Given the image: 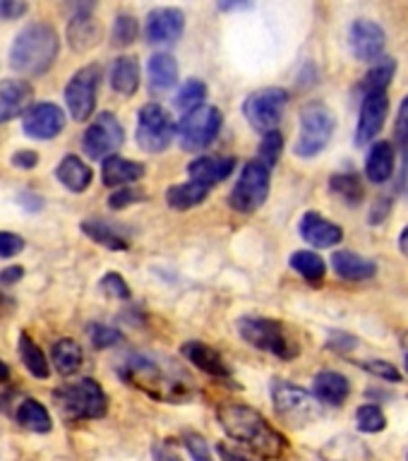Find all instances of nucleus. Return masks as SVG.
<instances>
[{
  "mask_svg": "<svg viewBox=\"0 0 408 461\" xmlns=\"http://www.w3.org/2000/svg\"><path fill=\"white\" fill-rule=\"evenodd\" d=\"M121 377L132 387L142 389L151 399L168 403L187 402L195 394L193 380L168 360L150 358V356H132L121 366Z\"/></svg>",
  "mask_w": 408,
  "mask_h": 461,
  "instance_id": "obj_1",
  "label": "nucleus"
},
{
  "mask_svg": "<svg viewBox=\"0 0 408 461\" xmlns=\"http://www.w3.org/2000/svg\"><path fill=\"white\" fill-rule=\"evenodd\" d=\"M216 418L229 438L265 459H279L281 454L286 452V439L267 423L259 411L250 409L245 403H222L216 409Z\"/></svg>",
  "mask_w": 408,
  "mask_h": 461,
  "instance_id": "obj_2",
  "label": "nucleus"
},
{
  "mask_svg": "<svg viewBox=\"0 0 408 461\" xmlns=\"http://www.w3.org/2000/svg\"><path fill=\"white\" fill-rule=\"evenodd\" d=\"M58 50H60V39L56 29L46 22H32L13 41L10 65L24 77H39L56 63Z\"/></svg>",
  "mask_w": 408,
  "mask_h": 461,
  "instance_id": "obj_3",
  "label": "nucleus"
},
{
  "mask_svg": "<svg viewBox=\"0 0 408 461\" xmlns=\"http://www.w3.org/2000/svg\"><path fill=\"white\" fill-rule=\"evenodd\" d=\"M53 402L58 411L63 413L68 420H89V418L106 416L108 411V396L99 382L92 377H82V380L63 384L53 392Z\"/></svg>",
  "mask_w": 408,
  "mask_h": 461,
  "instance_id": "obj_4",
  "label": "nucleus"
},
{
  "mask_svg": "<svg viewBox=\"0 0 408 461\" xmlns=\"http://www.w3.org/2000/svg\"><path fill=\"white\" fill-rule=\"evenodd\" d=\"M272 403L277 416L291 428H305L322 416V403L308 389L298 387L294 382L277 380L272 384Z\"/></svg>",
  "mask_w": 408,
  "mask_h": 461,
  "instance_id": "obj_5",
  "label": "nucleus"
},
{
  "mask_svg": "<svg viewBox=\"0 0 408 461\" xmlns=\"http://www.w3.org/2000/svg\"><path fill=\"white\" fill-rule=\"evenodd\" d=\"M334 128H337V118L327 104L322 101L305 104L301 111V135L295 142V154L301 158L317 157L320 151L327 149Z\"/></svg>",
  "mask_w": 408,
  "mask_h": 461,
  "instance_id": "obj_6",
  "label": "nucleus"
},
{
  "mask_svg": "<svg viewBox=\"0 0 408 461\" xmlns=\"http://www.w3.org/2000/svg\"><path fill=\"white\" fill-rule=\"evenodd\" d=\"M238 331L240 337L259 351L274 353L284 360H291L298 356V346L291 341V337L284 330V324L269 317H240L238 320Z\"/></svg>",
  "mask_w": 408,
  "mask_h": 461,
  "instance_id": "obj_7",
  "label": "nucleus"
},
{
  "mask_svg": "<svg viewBox=\"0 0 408 461\" xmlns=\"http://www.w3.org/2000/svg\"><path fill=\"white\" fill-rule=\"evenodd\" d=\"M178 135L176 122L171 121V115L164 106L159 104H144L137 115V144L140 149L150 151V154H161L168 149L173 142V137Z\"/></svg>",
  "mask_w": 408,
  "mask_h": 461,
  "instance_id": "obj_8",
  "label": "nucleus"
},
{
  "mask_svg": "<svg viewBox=\"0 0 408 461\" xmlns=\"http://www.w3.org/2000/svg\"><path fill=\"white\" fill-rule=\"evenodd\" d=\"M267 194H269V166L262 164L259 158H252L245 164L240 178L233 185L229 204L240 214H252L265 204Z\"/></svg>",
  "mask_w": 408,
  "mask_h": 461,
  "instance_id": "obj_9",
  "label": "nucleus"
},
{
  "mask_svg": "<svg viewBox=\"0 0 408 461\" xmlns=\"http://www.w3.org/2000/svg\"><path fill=\"white\" fill-rule=\"evenodd\" d=\"M288 106V92L279 86H267L259 92H252L243 101V113L252 128L259 132H274L277 125L284 118V111Z\"/></svg>",
  "mask_w": 408,
  "mask_h": 461,
  "instance_id": "obj_10",
  "label": "nucleus"
},
{
  "mask_svg": "<svg viewBox=\"0 0 408 461\" xmlns=\"http://www.w3.org/2000/svg\"><path fill=\"white\" fill-rule=\"evenodd\" d=\"M223 115L219 108L202 106L193 113H186L178 122L180 147L186 151H200L214 142V137L222 130Z\"/></svg>",
  "mask_w": 408,
  "mask_h": 461,
  "instance_id": "obj_11",
  "label": "nucleus"
},
{
  "mask_svg": "<svg viewBox=\"0 0 408 461\" xmlns=\"http://www.w3.org/2000/svg\"><path fill=\"white\" fill-rule=\"evenodd\" d=\"M101 85V68L99 65H85L70 77L65 86V104L68 111L77 122L86 121L96 108V94Z\"/></svg>",
  "mask_w": 408,
  "mask_h": 461,
  "instance_id": "obj_12",
  "label": "nucleus"
},
{
  "mask_svg": "<svg viewBox=\"0 0 408 461\" xmlns=\"http://www.w3.org/2000/svg\"><path fill=\"white\" fill-rule=\"evenodd\" d=\"M122 125L118 122L113 113H99L92 121V125L85 130V135H82V149L89 158L94 161H106V158L115 157V151L121 149L122 144Z\"/></svg>",
  "mask_w": 408,
  "mask_h": 461,
  "instance_id": "obj_13",
  "label": "nucleus"
},
{
  "mask_svg": "<svg viewBox=\"0 0 408 461\" xmlns=\"http://www.w3.org/2000/svg\"><path fill=\"white\" fill-rule=\"evenodd\" d=\"M349 43H351L353 56L366 63H373L382 58L385 46H387V34L385 29L373 20H356L349 29Z\"/></svg>",
  "mask_w": 408,
  "mask_h": 461,
  "instance_id": "obj_14",
  "label": "nucleus"
},
{
  "mask_svg": "<svg viewBox=\"0 0 408 461\" xmlns=\"http://www.w3.org/2000/svg\"><path fill=\"white\" fill-rule=\"evenodd\" d=\"M65 128V113L63 108L56 104H36L32 106L24 118H22V130L24 135L32 140H53L63 132Z\"/></svg>",
  "mask_w": 408,
  "mask_h": 461,
  "instance_id": "obj_15",
  "label": "nucleus"
},
{
  "mask_svg": "<svg viewBox=\"0 0 408 461\" xmlns=\"http://www.w3.org/2000/svg\"><path fill=\"white\" fill-rule=\"evenodd\" d=\"M389 111V96L387 92H373L363 96L358 115V130H356V144L366 147L367 142H373L375 137L380 135L385 118Z\"/></svg>",
  "mask_w": 408,
  "mask_h": 461,
  "instance_id": "obj_16",
  "label": "nucleus"
},
{
  "mask_svg": "<svg viewBox=\"0 0 408 461\" xmlns=\"http://www.w3.org/2000/svg\"><path fill=\"white\" fill-rule=\"evenodd\" d=\"M186 29V13L178 7H157L147 14L144 36L150 43H171Z\"/></svg>",
  "mask_w": 408,
  "mask_h": 461,
  "instance_id": "obj_17",
  "label": "nucleus"
},
{
  "mask_svg": "<svg viewBox=\"0 0 408 461\" xmlns=\"http://www.w3.org/2000/svg\"><path fill=\"white\" fill-rule=\"evenodd\" d=\"M34 86L27 79H0V125L32 111Z\"/></svg>",
  "mask_w": 408,
  "mask_h": 461,
  "instance_id": "obj_18",
  "label": "nucleus"
},
{
  "mask_svg": "<svg viewBox=\"0 0 408 461\" xmlns=\"http://www.w3.org/2000/svg\"><path fill=\"white\" fill-rule=\"evenodd\" d=\"M301 238L305 243H310L313 248H334L344 240V230L341 226L330 219H324L320 212H308V214H303L301 219Z\"/></svg>",
  "mask_w": 408,
  "mask_h": 461,
  "instance_id": "obj_19",
  "label": "nucleus"
},
{
  "mask_svg": "<svg viewBox=\"0 0 408 461\" xmlns=\"http://www.w3.org/2000/svg\"><path fill=\"white\" fill-rule=\"evenodd\" d=\"M320 459L322 461H373V452L367 449L363 439L356 435L341 432L327 439L320 449Z\"/></svg>",
  "mask_w": 408,
  "mask_h": 461,
  "instance_id": "obj_20",
  "label": "nucleus"
},
{
  "mask_svg": "<svg viewBox=\"0 0 408 461\" xmlns=\"http://www.w3.org/2000/svg\"><path fill=\"white\" fill-rule=\"evenodd\" d=\"M233 168H236V157H197L190 161L187 173L193 183L209 187L229 178Z\"/></svg>",
  "mask_w": 408,
  "mask_h": 461,
  "instance_id": "obj_21",
  "label": "nucleus"
},
{
  "mask_svg": "<svg viewBox=\"0 0 408 461\" xmlns=\"http://www.w3.org/2000/svg\"><path fill=\"white\" fill-rule=\"evenodd\" d=\"M180 351H183V356H186L195 367H200L202 373L231 380V367L226 366V360L222 358V353L216 351V348H212V346L202 344V341H187V344H183Z\"/></svg>",
  "mask_w": 408,
  "mask_h": 461,
  "instance_id": "obj_22",
  "label": "nucleus"
},
{
  "mask_svg": "<svg viewBox=\"0 0 408 461\" xmlns=\"http://www.w3.org/2000/svg\"><path fill=\"white\" fill-rule=\"evenodd\" d=\"M331 269H334L341 279L366 281L373 279L375 272H377V265H375L373 259L358 255V252L337 250L331 255Z\"/></svg>",
  "mask_w": 408,
  "mask_h": 461,
  "instance_id": "obj_23",
  "label": "nucleus"
},
{
  "mask_svg": "<svg viewBox=\"0 0 408 461\" xmlns=\"http://www.w3.org/2000/svg\"><path fill=\"white\" fill-rule=\"evenodd\" d=\"M92 7H79V13H75L70 17V24H68V41L75 50H86L96 46L101 36V29L96 24L92 14H89Z\"/></svg>",
  "mask_w": 408,
  "mask_h": 461,
  "instance_id": "obj_24",
  "label": "nucleus"
},
{
  "mask_svg": "<svg viewBox=\"0 0 408 461\" xmlns=\"http://www.w3.org/2000/svg\"><path fill=\"white\" fill-rule=\"evenodd\" d=\"M144 164L140 161H130V158L122 157H111L104 161L101 166V180H104V185L108 187H121V185H130V183H135L144 176Z\"/></svg>",
  "mask_w": 408,
  "mask_h": 461,
  "instance_id": "obj_25",
  "label": "nucleus"
},
{
  "mask_svg": "<svg viewBox=\"0 0 408 461\" xmlns=\"http://www.w3.org/2000/svg\"><path fill=\"white\" fill-rule=\"evenodd\" d=\"M82 230L85 236H89L94 243L104 245L108 250L122 252L130 248V238L125 230H121L115 223H108L104 219H86L82 221Z\"/></svg>",
  "mask_w": 408,
  "mask_h": 461,
  "instance_id": "obj_26",
  "label": "nucleus"
},
{
  "mask_svg": "<svg viewBox=\"0 0 408 461\" xmlns=\"http://www.w3.org/2000/svg\"><path fill=\"white\" fill-rule=\"evenodd\" d=\"M147 75L151 92H168L178 82V63L171 53H154L147 63Z\"/></svg>",
  "mask_w": 408,
  "mask_h": 461,
  "instance_id": "obj_27",
  "label": "nucleus"
},
{
  "mask_svg": "<svg viewBox=\"0 0 408 461\" xmlns=\"http://www.w3.org/2000/svg\"><path fill=\"white\" fill-rule=\"evenodd\" d=\"M396 166V154L394 147L389 142H375L367 151L366 158V176L373 183H387L392 178Z\"/></svg>",
  "mask_w": 408,
  "mask_h": 461,
  "instance_id": "obj_28",
  "label": "nucleus"
},
{
  "mask_svg": "<svg viewBox=\"0 0 408 461\" xmlns=\"http://www.w3.org/2000/svg\"><path fill=\"white\" fill-rule=\"evenodd\" d=\"M315 396L322 403H331V406H341L351 394V384L341 373L334 370H322L315 375Z\"/></svg>",
  "mask_w": 408,
  "mask_h": 461,
  "instance_id": "obj_29",
  "label": "nucleus"
},
{
  "mask_svg": "<svg viewBox=\"0 0 408 461\" xmlns=\"http://www.w3.org/2000/svg\"><path fill=\"white\" fill-rule=\"evenodd\" d=\"M56 178L60 180V185L68 187L70 193H85L86 187L92 185V168L82 161L75 154H68V157L58 164Z\"/></svg>",
  "mask_w": 408,
  "mask_h": 461,
  "instance_id": "obj_30",
  "label": "nucleus"
},
{
  "mask_svg": "<svg viewBox=\"0 0 408 461\" xmlns=\"http://www.w3.org/2000/svg\"><path fill=\"white\" fill-rule=\"evenodd\" d=\"M111 86L121 96H132L140 86V63L132 56H118L111 65Z\"/></svg>",
  "mask_w": 408,
  "mask_h": 461,
  "instance_id": "obj_31",
  "label": "nucleus"
},
{
  "mask_svg": "<svg viewBox=\"0 0 408 461\" xmlns=\"http://www.w3.org/2000/svg\"><path fill=\"white\" fill-rule=\"evenodd\" d=\"M209 187L200 185V183H180V185H171L166 190V202L168 207L176 212H187V209L197 207L202 202L207 200Z\"/></svg>",
  "mask_w": 408,
  "mask_h": 461,
  "instance_id": "obj_32",
  "label": "nucleus"
},
{
  "mask_svg": "<svg viewBox=\"0 0 408 461\" xmlns=\"http://www.w3.org/2000/svg\"><path fill=\"white\" fill-rule=\"evenodd\" d=\"M50 358H53V366L60 375H75L82 366V348H79L77 341H72V339H58L53 348H50Z\"/></svg>",
  "mask_w": 408,
  "mask_h": 461,
  "instance_id": "obj_33",
  "label": "nucleus"
},
{
  "mask_svg": "<svg viewBox=\"0 0 408 461\" xmlns=\"http://www.w3.org/2000/svg\"><path fill=\"white\" fill-rule=\"evenodd\" d=\"M14 420L32 432H49L50 425H53L46 406L41 402H36V399H24L14 411Z\"/></svg>",
  "mask_w": 408,
  "mask_h": 461,
  "instance_id": "obj_34",
  "label": "nucleus"
},
{
  "mask_svg": "<svg viewBox=\"0 0 408 461\" xmlns=\"http://www.w3.org/2000/svg\"><path fill=\"white\" fill-rule=\"evenodd\" d=\"M20 358L29 373L39 377V380H46L50 375L49 360H46L43 351L36 346V341L29 334H20Z\"/></svg>",
  "mask_w": 408,
  "mask_h": 461,
  "instance_id": "obj_35",
  "label": "nucleus"
},
{
  "mask_svg": "<svg viewBox=\"0 0 408 461\" xmlns=\"http://www.w3.org/2000/svg\"><path fill=\"white\" fill-rule=\"evenodd\" d=\"M291 267L301 274L303 279L313 281V284L322 281L324 274H327V262L313 250L294 252V255H291Z\"/></svg>",
  "mask_w": 408,
  "mask_h": 461,
  "instance_id": "obj_36",
  "label": "nucleus"
},
{
  "mask_svg": "<svg viewBox=\"0 0 408 461\" xmlns=\"http://www.w3.org/2000/svg\"><path fill=\"white\" fill-rule=\"evenodd\" d=\"M396 72V60L394 58H382L380 63L373 65L370 72L363 79V92L373 94V92H387V86L392 85V77ZM363 94V96H366Z\"/></svg>",
  "mask_w": 408,
  "mask_h": 461,
  "instance_id": "obj_37",
  "label": "nucleus"
},
{
  "mask_svg": "<svg viewBox=\"0 0 408 461\" xmlns=\"http://www.w3.org/2000/svg\"><path fill=\"white\" fill-rule=\"evenodd\" d=\"M204 99H207V85L202 79H187L176 94V108L183 111V115L193 113V111L202 108Z\"/></svg>",
  "mask_w": 408,
  "mask_h": 461,
  "instance_id": "obj_38",
  "label": "nucleus"
},
{
  "mask_svg": "<svg viewBox=\"0 0 408 461\" xmlns=\"http://www.w3.org/2000/svg\"><path fill=\"white\" fill-rule=\"evenodd\" d=\"M330 190L349 204H358L363 200V183L356 173H337L330 178Z\"/></svg>",
  "mask_w": 408,
  "mask_h": 461,
  "instance_id": "obj_39",
  "label": "nucleus"
},
{
  "mask_svg": "<svg viewBox=\"0 0 408 461\" xmlns=\"http://www.w3.org/2000/svg\"><path fill=\"white\" fill-rule=\"evenodd\" d=\"M356 423L363 432H380L385 430V425H387V418L382 413L380 406H375V403H366V406H360L356 411Z\"/></svg>",
  "mask_w": 408,
  "mask_h": 461,
  "instance_id": "obj_40",
  "label": "nucleus"
},
{
  "mask_svg": "<svg viewBox=\"0 0 408 461\" xmlns=\"http://www.w3.org/2000/svg\"><path fill=\"white\" fill-rule=\"evenodd\" d=\"M281 151H284V137H281L279 130H274V132H267V135L262 137V142H259L258 149V158L262 164L272 168V166L279 161Z\"/></svg>",
  "mask_w": 408,
  "mask_h": 461,
  "instance_id": "obj_41",
  "label": "nucleus"
},
{
  "mask_svg": "<svg viewBox=\"0 0 408 461\" xmlns=\"http://www.w3.org/2000/svg\"><path fill=\"white\" fill-rule=\"evenodd\" d=\"M137 34H140V27H137V20L132 14H118L113 22V32H111V39H113L115 46H130L135 41Z\"/></svg>",
  "mask_w": 408,
  "mask_h": 461,
  "instance_id": "obj_42",
  "label": "nucleus"
},
{
  "mask_svg": "<svg viewBox=\"0 0 408 461\" xmlns=\"http://www.w3.org/2000/svg\"><path fill=\"white\" fill-rule=\"evenodd\" d=\"M89 339L96 348H111V346L121 344L122 334L115 327H106V324H89Z\"/></svg>",
  "mask_w": 408,
  "mask_h": 461,
  "instance_id": "obj_43",
  "label": "nucleus"
},
{
  "mask_svg": "<svg viewBox=\"0 0 408 461\" xmlns=\"http://www.w3.org/2000/svg\"><path fill=\"white\" fill-rule=\"evenodd\" d=\"M101 288H104V294H108L111 298H118V301H128L130 298L128 281L122 279L121 274H115V272L104 274V279H101Z\"/></svg>",
  "mask_w": 408,
  "mask_h": 461,
  "instance_id": "obj_44",
  "label": "nucleus"
},
{
  "mask_svg": "<svg viewBox=\"0 0 408 461\" xmlns=\"http://www.w3.org/2000/svg\"><path fill=\"white\" fill-rule=\"evenodd\" d=\"M358 366L367 373H373L375 377H380V380H389V382H399L402 380V375L396 370L392 363L387 360H358Z\"/></svg>",
  "mask_w": 408,
  "mask_h": 461,
  "instance_id": "obj_45",
  "label": "nucleus"
},
{
  "mask_svg": "<svg viewBox=\"0 0 408 461\" xmlns=\"http://www.w3.org/2000/svg\"><path fill=\"white\" fill-rule=\"evenodd\" d=\"M183 442H186L187 452L193 456V461H214L212 459V452H209L207 439L197 435V432H186L183 435Z\"/></svg>",
  "mask_w": 408,
  "mask_h": 461,
  "instance_id": "obj_46",
  "label": "nucleus"
},
{
  "mask_svg": "<svg viewBox=\"0 0 408 461\" xmlns=\"http://www.w3.org/2000/svg\"><path fill=\"white\" fill-rule=\"evenodd\" d=\"M24 250V238L10 230H0V258H14Z\"/></svg>",
  "mask_w": 408,
  "mask_h": 461,
  "instance_id": "obj_47",
  "label": "nucleus"
},
{
  "mask_svg": "<svg viewBox=\"0 0 408 461\" xmlns=\"http://www.w3.org/2000/svg\"><path fill=\"white\" fill-rule=\"evenodd\" d=\"M144 200L142 190H135V187H122V190H115L111 197H108V207L111 209H122L132 204V202Z\"/></svg>",
  "mask_w": 408,
  "mask_h": 461,
  "instance_id": "obj_48",
  "label": "nucleus"
},
{
  "mask_svg": "<svg viewBox=\"0 0 408 461\" xmlns=\"http://www.w3.org/2000/svg\"><path fill=\"white\" fill-rule=\"evenodd\" d=\"M394 140L402 144V147H406L408 144V94H406V99L402 101V106H399V115H396Z\"/></svg>",
  "mask_w": 408,
  "mask_h": 461,
  "instance_id": "obj_49",
  "label": "nucleus"
},
{
  "mask_svg": "<svg viewBox=\"0 0 408 461\" xmlns=\"http://www.w3.org/2000/svg\"><path fill=\"white\" fill-rule=\"evenodd\" d=\"M27 10V3H20V0H0V17H3V20H17V17H22Z\"/></svg>",
  "mask_w": 408,
  "mask_h": 461,
  "instance_id": "obj_50",
  "label": "nucleus"
},
{
  "mask_svg": "<svg viewBox=\"0 0 408 461\" xmlns=\"http://www.w3.org/2000/svg\"><path fill=\"white\" fill-rule=\"evenodd\" d=\"M13 164L20 166V168H34L36 164H39V154L36 151H17L13 157Z\"/></svg>",
  "mask_w": 408,
  "mask_h": 461,
  "instance_id": "obj_51",
  "label": "nucleus"
},
{
  "mask_svg": "<svg viewBox=\"0 0 408 461\" xmlns=\"http://www.w3.org/2000/svg\"><path fill=\"white\" fill-rule=\"evenodd\" d=\"M20 204L27 209V212H39V209L43 207V200L34 193H22L20 194Z\"/></svg>",
  "mask_w": 408,
  "mask_h": 461,
  "instance_id": "obj_52",
  "label": "nucleus"
},
{
  "mask_svg": "<svg viewBox=\"0 0 408 461\" xmlns=\"http://www.w3.org/2000/svg\"><path fill=\"white\" fill-rule=\"evenodd\" d=\"M22 274H24V269H22V267H7V269H3V272H0V284H3V286H7V284H14V281L22 279Z\"/></svg>",
  "mask_w": 408,
  "mask_h": 461,
  "instance_id": "obj_53",
  "label": "nucleus"
},
{
  "mask_svg": "<svg viewBox=\"0 0 408 461\" xmlns=\"http://www.w3.org/2000/svg\"><path fill=\"white\" fill-rule=\"evenodd\" d=\"M219 452H222V456L226 461H250V459H248V456H243V454L231 452V449H226V447H219Z\"/></svg>",
  "mask_w": 408,
  "mask_h": 461,
  "instance_id": "obj_54",
  "label": "nucleus"
},
{
  "mask_svg": "<svg viewBox=\"0 0 408 461\" xmlns=\"http://www.w3.org/2000/svg\"><path fill=\"white\" fill-rule=\"evenodd\" d=\"M222 10H226V13H233V10H248V7H252L250 3H222Z\"/></svg>",
  "mask_w": 408,
  "mask_h": 461,
  "instance_id": "obj_55",
  "label": "nucleus"
},
{
  "mask_svg": "<svg viewBox=\"0 0 408 461\" xmlns=\"http://www.w3.org/2000/svg\"><path fill=\"white\" fill-rule=\"evenodd\" d=\"M157 461H180V459L173 452H168V449H159Z\"/></svg>",
  "mask_w": 408,
  "mask_h": 461,
  "instance_id": "obj_56",
  "label": "nucleus"
},
{
  "mask_svg": "<svg viewBox=\"0 0 408 461\" xmlns=\"http://www.w3.org/2000/svg\"><path fill=\"white\" fill-rule=\"evenodd\" d=\"M7 380H10V366L5 360H0V384H5Z\"/></svg>",
  "mask_w": 408,
  "mask_h": 461,
  "instance_id": "obj_57",
  "label": "nucleus"
},
{
  "mask_svg": "<svg viewBox=\"0 0 408 461\" xmlns=\"http://www.w3.org/2000/svg\"><path fill=\"white\" fill-rule=\"evenodd\" d=\"M399 248H402V252L408 258V226L402 230V236H399Z\"/></svg>",
  "mask_w": 408,
  "mask_h": 461,
  "instance_id": "obj_58",
  "label": "nucleus"
},
{
  "mask_svg": "<svg viewBox=\"0 0 408 461\" xmlns=\"http://www.w3.org/2000/svg\"><path fill=\"white\" fill-rule=\"evenodd\" d=\"M10 305H13V303H10V298H5V295H3V291H0V308H10Z\"/></svg>",
  "mask_w": 408,
  "mask_h": 461,
  "instance_id": "obj_59",
  "label": "nucleus"
},
{
  "mask_svg": "<svg viewBox=\"0 0 408 461\" xmlns=\"http://www.w3.org/2000/svg\"><path fill=\"white\" fill-rule=\"evenodd\" d=\"M406 370H408V353H406Z\"/></svg>",
  "mask_w": 408,
  "mask_h": 461,
  "instance_id": "obj_60",
  "label": "nucleus"
}]
</instances>
